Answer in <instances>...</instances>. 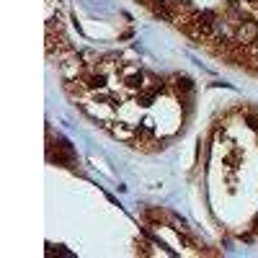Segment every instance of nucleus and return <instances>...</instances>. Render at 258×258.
<instances>
[{"mask_svg":"<svg viewBox=\"0 0 258 258\" xmlns=\"http://www.w3.org/2000/svg\"><path fill=\"white\" fill-rule=\"evenodd\" d=\"M197 29H194V34L197 36H212L214 34V21H212V13H199L197 16Z\"/></svg>","mask_w":258,"mask_h":258,"instance_id":"nucleus-1","label":"nucleus"},{"mask_svg":"<svg viewBox=\"0 0 258 258\" xmlns=\"http://www.w3.org/2000/svg\"><path fill=\"white\" fill-rule=\"evenodd\" d=\"M238 39L243 41V44L258 39V24H255V21H243L240 29H238Z\"/></svg>","mask_w":258,"mask_h":258,"instance_id":"nucleus-2","label":"nucleus"},{"mask_svg":"<svg viewBox=\"0 0 258 258\" xmlns=\"http://www.w3.org/2000/svg\"><path fill=\"white\" fill-rule=\"evenodd\" d=\"M111 126V124H109ZM114 129V135L119 137V140H132L135 137V132H132V129H129V126H124V124H116V126H111Z\"/></svg>","mask_w":258,"mask_h":258,"instance_id":"nucleus-3","label":"nucleus"},{"mask_svg":"<svg viewBox=\"0 0 258 258\" xmlns=\"http://www.w3.org/2000/svg\"><path fill=\"white\" fill-rule=\"evenodd\" d=\"M248 3H250V6H258V0H248Z\"/></svg>","mask_w":258,"mask_h":258,"instance_id":"nucleus-4","label":"nucleus"}]
</instances>
